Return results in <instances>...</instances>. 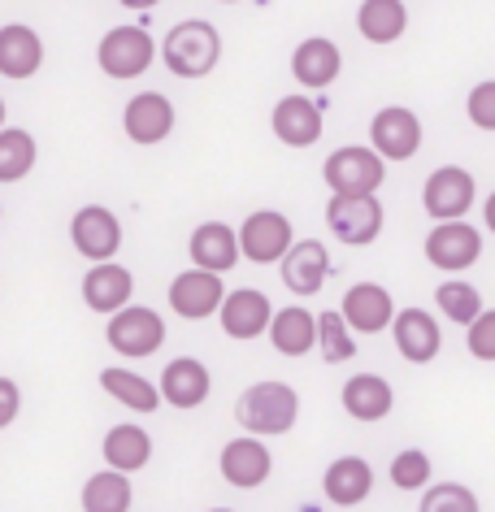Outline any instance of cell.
I'll return each instance as SVG.
<instances>
[{
	"label": "cell",
	"instance_id": "cell-12",
	"mask_svg": "<svg viewBox=\"0 0 495 512\" xmlns=\"http://www.w3.org/2000/svg\"><path fill=\"white\" fill-rule=\"evenodd\" d=\"M122 131L139 148L161 144V139L174 131V105L161 92H139V96H131V105L122 113Z\"/></svg>",
	"mask_w": 495,
	"mask_h": 512
},
{
	"label": "cell",
	"instance_id": "cell-19",
	"mask_svg": "<svg viewBox=\"0 0 495 512\" xmlns=\"http://www.w3.org/2000/svg\"><path fill=\"white\" fill-rule=\"evenodd\" d=\"M348 330H361V335H378V330L391 326V317H396V304H391L387 287L378 283H357L344 296V309H339Z\"/></svg>",
	"mask_w": 495,
	"mask_h": 512
},
{
	"label": "cell",
	"instance_id": "cell-44",
	"mask_svg": "<svg viewBox=\"0 0 495 512\" xmlns=\"http://www.w3.org/2000/svg\"><path fill=\"white\" fill-rule=\"evenodd\" d=\"M226 5H235V0H226Z\"/></svg>",
	"mask_w": 495,
	"mask_h": 512
},
{
	"label": "cell",
	"instance_id": "cell-38",
	"mask_svg": "<svg viewBox=\"0 0 495 512\" xmlns=\"http://www.w3.org/2000/svg\"><path fill=\"white\" fill-rule=\"evenodd\" d=\"M465 330H469V356L495 361V309H482Z\"/></svg>",
	"mask_w": 495,
	"mask_h": 512
},
{
	"label": "cell",
	"instance_id": "cell-21",
	"mask_svg": "<svg viewBox=\"0 0 495 512\" xmlns=\"http://www.w3.org/2000/svg\"><path fill=\"white\" fill-rule=\"evenodd\" d=\"M209 387H213L209 369L200 361H192V356H179V361H170L161 369L157 395L165 404H174V408H200L209 400Z\"/></svg>",
	"mask_w": 495,
	"mask_h": 512
},
{
	"label": "cell",
	"instance_id": "cell-13",
	"mask_svg": "<svg viewBox=\"0 0 495 512\" xmlns=\"http://www.w3.org/2000/svg\"><path fill=\"white\" fill-rule=\"evenodd\" d=\"M270 317H274V309L257 287H239L231 296H222V304H218V326L226 330V339H239V343L257 339L261 330L270 326Z\"/></svg>",
	"mask_w": 495,
	"mask_h": 512
},
{
	"label": "cell",
	"instance_id": "cell-32",
	"mask_svg": "<svg viewBox=\"0 0 495 512\" xmlns=\"http://www.w3.org/2000/svg\"><path fill=\"white\" fill-rule=\"evenodd\" d=\"M35 135L22 131V126H5L0 131V183H22L31 170H35Z\"/></svg>",
	"mask_w": 495,
	"mask_h": 512
},
{
	"label": "cell",
	"instance_id": "cell-3",
	"mask_svg": "<svg viewBox=\"0 0 495 512\" xmlns=\"http://www.w3.org/2000/svg\"><path fill=\"white\" fill-rule=\"evenodd\" d=\"M322 174H326V187L335 191V196H374V191L383 187V178H387V165H383V157H378L374 148L348 144V148L330 152Z\"/></svg>",
	"mask_w": 495,
	"mask_h": 512
},
{
	"label": "cell",
	"instance_id": "cell-31",
	"mask_svg": "<svg viewBox=\"0 0 495 512\" xmlns=\"http://www.w3.org/2000/svg\"><path fill=\"white\" fill-rule=\"evenodd\" d=\"M100 387H105L118 404L131 408V413H157V404H161V395H157V387H152L148 378L131 374V369H118V365L100 369Z\"/></svg>",
	"mask_w": 495,
	"mask_h": 512
},
{
	"label": "cell",
	"instance_id": "cell-16",
	"mask_svg": "<svg viewBox=\"0 0 495 512\" xmlns=\"http://www.w3.org/2000/svg\"><path fill=\"white\" fill-rule=\"evenodd\" d=\"M270 469H274L270 447H265L261 439H252V434H244V439H231L222 447V478L231 486H239V491L261 486L265 478H270Z\"/></svg>",
	"mask_w": 495,
	"mask_h": 512
},
{
	"label": "cell",
	"instance_id": "cell-2",
	"mask_svg": "<svg viewBox=\"0 0 495 512\" xmlns=\"http://www.w3.org/2000/svg\"><path fill=\"white\" fill-rule=\"evenodd\" d=\"M161 57H165V66H170V74H179V79H205L222 57V35L213 22L187 18L165 35Z\"/></svg>",
	"mask_w": 495,
	"mask_h": 512
},
{
	"label": "cell",
	"instance_id": "cell-28",
	"mask_svg": "<svg viewBox=\"0 0 495 512\" xmlns=\"http://www.w3.org/2000/svg\"><path fill=\"white\" fill-rule=\"evenodd\" d=\"M270 343L283 356H304V352H313L317 348V322H313V313L309 309H283V313H274L270 317Z\"/></svg>",
	"mask_w": 495,
	"mask_h": 512
},
{
	"label": "cell",
	"instance_id": "cell-33",
	"mask_svg": "<svg viewBox=\"0 0 495 512\" xmlns=\"http://www.w3.org/2000/svg\"><path fill=\"white\" fill-rule=\"evenodd\" d=\"M317 322V348H322V361L326 365H344L357 356V339H352V330L344 326V317L339 313H322V317H313Z\"/></svg>",
	"mask_w": 495,
	"mask_h": 512
},
{
	"label": "cell",
	"instance_id": "cell-30",
	"mask_svg": "<svg viewBox=\"0 0 495 512\" xmlns=\"http://www.w3.org/2000/svg\"><path fill=\"white\" fill-rule=\"evenodd\" d=\"M131 478L100 469L83 482V512H131Z\"/></svg>",
	"mask_w": 495,
	"mask_h": 512
},
{
	"label": "cell",
	"instance_id": "cell-23",
	"mask_svg": "<svg viewBox=\"0 0 495 512\" xmlns=\"http://www.w3.org/2000/svg\"><path fill=\"white\" fill-rule=\"evenodd\" d=\"M192 261H196V270H205V274H226V270H235V261H239V239H235V230L226 226V222H205V226H196L192 230Z\"/></svg>",
	"mask_w": 495,
	"mask_h": 512
},
{
	"label": "cell",
	"instance_id": "cell-10",
	"mask_svg": "<svg viewBox=\"0 0 495 512\" xmlns=\"http://www.w3.org/2000/svg\"><path fill=\"white\" fill-rule=\"evenodd\" d=\"M426 256L435 270H448V274H461L482 256V235L469 222H439L435 230L426 235Z\"/></svg>",
	"mask_w": 495,
	"mask_h": 512
},
{
	"label": "cell",
	"instance_id": "cell-18",
	"mask_svg": "<svg viewBox=\"0 0 495 512\" xmlns=\"http://www.w3.org/2000/svg\"><path fill=\"white\" fill-rule=\"evenodd\" d=\"M391 335H396L400 356L413 365L435 361L439 348H443V335L426 309H400V317H391Z\"/></svg>",
	"mask_w": 495,
	"mask_h": 512
},
{
	"label": "cell",
	"instance_id": "cell-9",
	"mask_svg": "<svg viewBox=\"0 0 495 512\" xmlns=\"http://www.w3.org/2000/svg\"><path fill=\"white\" fill-rule=\"evenodd\" d=\"M422 204L430 217H439V222H461L469 213V204H474V174L461 170V165H443L426 178L422 187Z\"/></svg>",
	"mask_w": 495,
	"mask_h": 512
},
{
	"label": "cell",
	"instance_id": "cell-22",
	"mask_svg": "<svg viewBox=\"0 0 495 512\" xmlns=\"http://www.w3.org/2000/svg\"><path fill=\"white\" fill-rule=\"evenodd\" d=\"M274 135L287 148H309L322 139V109L304 96H283L274 105Z\"/></svg>",
	"mask_w": 495,
	"mask_h": 512
},
{
	"label": "cell",
	"instance_id": "cell-27",
	"mask_svg": "<svg viewBox=\"0 0 495 512\" xmlns=\"http://www.w3.org/2000/svg\"><path fill=\"white\" fill-rule=\"evenodd\" d=\"M100 452H105V465L113 473L131 478L135 469H144L152 460V434L144 426H113L105 434V443H100Z\"/></svg>",
	"mask_w": 495,
	"mask_h": 512
},
{
	"label": "cell",
	"instance_id": "cell-41",
	"mask_svg": "<svg viewBox=\"0 0 495 512\" xmlns=\"http://www.w3.org/2000/svg\"><path fill=\"white\" fill-rule=\"evenodd\" d=\"M122 5H126V9H152L157 0H122Z\"/></svg>",
	"mask_w": 495,
	"mask_h": 512
},
{
	"label": "cell",
	"instance_id": "cell-1",
	"mask_svg": "<svg viewBox=\"0 0 495 512\" xmlns=\"http://www.w3.org/2000/svg\"><path fill=\"white\" fill-rule=\"evenodd\" d=\"M235 417L252 439H270V434H287L300 417V395L287 387V382H252V387L239 395Z\"/></svg>",
	"mask_w": 495,
	"mask_h": 512
},
{
	"label": "cell",
	"instance_id": "cell-4",
	"mask_svg": "<svg viewBox=\"0 0 495 512\" xmlns=\"http://www.w3.org/2000/svg\"><path fill=\"white\" fill-rule=\"evenodd\" d=\"M105 339L118 356L144 361V356H152L165 343V322H161V313L144 309V304H126V309H118L109 317Z\"/></svg>",
	"mask_w": 495,
	"mask_h": 512
},
{
	"label": "cell",
	"instance_id": "cell-14",
	"mask_svg": "<svg viewBox=\"0 0 495 512\" xmlns=\"http://www.w3.org/2000/svg\"><path fill=\"white\" fill-rule=\"evenodd\" d=\"M226 296L222 278L218 274H205V270H183L179 278L170 283V309L187 317V322H200V317H213L218 304Z\"/></svg>",
	"mask_w": 495,
	"mask_h": 512
},
{
	"label": "cell",
	"instance_id": "cell-5",
	"mask_svg": "<svg viewBox=\"0 0 495 512\" xmlns=\"http://www.w3.org/2000/svg\"><path fill=\"white\" fill-rule=\"evenodd\" d=\"M152 57H157V44L144 27H113L96 44V66L109 79H139L152 66Z\"/></svg>",
	"mask_w": 495,
	"mask_h": 512
},
{
	"label": "cell",
	"instance_id": "cell-24",
	"mask_svg": "<svg viewBox=\"0 0 495 512\" xmlns=\"http://www.w3.org/2000/svg\"><path fill=\"white\" fill-rule=\"evenodd\" d=\"M391 404H396V391H391L387 378L378 374H352L344 382V408L352 421H365V426H374V421H383L391 413Z\"/></svg>",
	"mask_w": 495,
	"mask_h": 512
},
{
	"label": "cell",
	"instance_id": "cell-17",
	"mask_svg": "<svg viewBox=\"0 0 495 512\" xmlns=\"http://www.w3.org/2000/svg\"><path fill=\"white\" fill-rule=\"evenodd\" d=\"M44 66V40L27 22L0 27V74L5 79H35Z\"/></svg>",
	"mask_w": 495,
	"mask_h": 512
},
{
	"label": "cell",
	"instance_id": "cell-8",
	"mask_svg": "<svg viewBox=\"0 0 495 512\" xmlns=\"http://www.w3.org/2000/svg\"><path fill=\"white\" fill-rule=\"evenodd\" d=\"M370 144L383 161H409L417 148H422V122H417L413 109L404 105H387L374 113L370 126Z\"/></svg>",
	"mask_w": 495,
	"mask_h": 512
},
{
	"label": "cell",
	"instance_id": "cell-7",
	"mask_svg": "<svg viewBox=\"0 0 495 512\" xmlns=\"http://www.w3.org/2000/svg\"><path fill=\"white\" fill-rule=\"evenodd\" d=\"M70 243H74V252H83L92 265H105V261H113V252L122 248V222L105 204H83L70 222Z\"/></svg>",
	"mask_w": 495,
	"mask_h": 512
},
{
	"label": "cell",
	"instance_id": "cell-42",
	"mask_svg": "<svg viewBox=\"0 0 495 512\" xmlns=\"http://www.w3.org/2000/svg\"><path fill=\"white\" fill-rule=\"evenodd\" d=\"M5 118H9V113H5V100H0V131H5Z\"/></svg>",
	"mask_w": 495,
	"mask_h": 512
},
{
	"label": "cell",
	"instance_id": "cell-11",
	"mask_svg": "<svg viewBox=\"0 0 495 512\" xmlns=\"http://www.w3.org/2000/svg\"><path fill=\"white\" fill-rule=\"evenodd\" d=\"M235 239H239V256H248V261H257V265H270V261H283V252L291 248V222L274 209H261L248 217Z\"/></svg>",
	"mask_w": 495,
	"mask_h": 512
},
{
	"label": "cell",
	"instance_id": "cell-40",
	"mask_svg": "<svg viewBox=\"0 0 495 512\" xmlns=\"http://www.w3.org/2000/svg\"><path fill=\"white\" fill-rule=\"evenodd\" d=\"M482 217H487V230H495V191L487 196V209H482Z\"/></svg>",
	"mask_w": 495,
	"mask_h": 512
},
{
	"label": "cell",
	"instance_id": "cell-43",
	"mask_svg": "<svg viewBox=\"0 0 495 512\" xmlns=\"http://www.w3.org/2000/svg\"><path fill=\"white\" fill-rule=\"evenodd\" d=\"M209 512H231V508H209Z\"/></svg>",
	"mask_w": 495,
	"mask_h": 512
},
{
	"label": "cell",
	"instance_id": "cell-37",
	"mask_svg": "<svg viewBox=\"0 0 495 512\" xmlns=\"http://www.w3.org/2000/svg\"><path fill=\"white\" fill-rule=\"evenodd\" d=\"M465 113L478 131H495V79H482L465 100Z\"/></svg>",
	"mask_w": 495,
	"mask_h": 512
},
{
	"label": "cell",
	"instance_id": "cell-26",
	"mask_svg": "<svg viewBox=\"0 0 495 512\" xmlns=\"http://www.w3.org/2000/svg\"><path fill=\"white\" fill-rule=\"evenodd\" d=\"M339 66H344V57H339V44L335 40H322V35L304 40L296 53H291V74H296L304 87H330V83L339 79Z\"/></svg>",
	"mask_w": 495,
	"mask_h": 512
},
{
	"label": "cell",
	"instance_id": "cell-15",
	"mask_svg": "<svg viewBox=\"0 0 495 512\" xmlns=\"http://www.w3.org/2000/svg\"><path fill=\"white\" fill-rule=\"evenodd\" d=\"M131 291H135V278H131V270H126V265H118V261L92 265V270H87V278H83V304H87L92 313H105V317H113L118 309H126V304H131Z\"/></svg>",
	"mask_w": 495,
	"mask_h": 512
},
{
	"label": "cell",
	"instance_id": "cell-36",
	"mask_svg": "<svg viewBox=\"0 0 495 512\" xmlns=\"http://www.w3.org/2000/svg\"><path fill=\"white\" fill-rule=\"evenodd\" d=\"M391 482L400 486V491H422V486L430 482V460L426 452H400L396 460H391Z\"/></svg>",
	"mask_w": 495,
	"mask_h": 512
},
{
	"label": "cell",
	"instance_id": "cell-20",
	"mask_svg": "<svg viewBox=\"0 0 495 512\" xmlns=\"http://www.w3.org/2000/svg\"><path fill=\"white\" fill-rule=\"evenodd\" d=\"M326 274H330L326 243L300 239V243H291V248L283 252V283L296 291V296H313V291H322Z\"/></svg>",
	"mask_w": 495,
	"mask_h": 512
},
{
	"label": "cell",
	"instance_id": "cell-34",
	"mask_svg": "<svg viewBox=\"0 0 495 512\" xmlns=\"http://www.w3.org/2000/svg\"><path fill=\"white\" fill-rule=\"evenodd\" d=\"M435 304L443 309V317H448V322H461V326H469V322H474V317L482 313V296H478V287L461 283V278L443 283V287L435 291Z\"/></svg>",
	"mask_w": 495,
	"mask_h": 512
},
{
	"label": "cell",
	"instance_id": "cell-39",
	"mask_svg": "<svg viewBox=\"0 0 495 512\" xmlns=\"http://www.w3.org/2000/svg\"><path fill=\"white\" fill-rule=\"evenodd\" d=\"M18 413H22V391H18V382H14V378H0V430L14 426Z\"/></svg>",
	"mask_w": 495,
	"mask_h": 512
},
{
	"label": "cell",
	"instance_id": "cell-6",
	"mask_svg": "<svg viewBox=\"0 0 495 512\" xmlns=\"http://www.w3.org/2000/svg\"><path fill=\"white\" fill-rule=\"evenodd\" d=\"M326 226L339 243L365 248L383 235V204H378V196H330Z\"/></svg>",
	"mask_w": 495,
	"mask_h": 512
},
{
	"label": "cell",
	"instance_id": "cell-25",
	"mask_svg": "<svg viewBox=\"0 0 495 512\" xmlns=\"http://www.w3.org/2000/svg\"><path fill=\"white\" fill-rule=\"evenodd\" d=\"M322 491H326L330 504H339V508L361 504V499L374 491V469H370V460H361V456H339L335 465L326 469Z\"/></svg>",
	"mask_w": 495,
	"mask_h": 512
},
{
	"label": "cell",
	"instance_id": "cell-29",
	"mask_svg": "<svg viewBox=\"0 0 495 512\" xmlns=\"http://www.w3.org/2000/svg\"><path fill=\"white\" fill-rule=\"evenodd\" d=\"M357 27L370 44H391L409 27V9H404V0H361Z\"/></svg>",
	"mask_w": 495,
	"mask_h": 512
},
{
	"label": "cell",
	"instance_id": "cell-35",
	"mask_svg": "<svg viewBox=\"0 0 495 512\" xmlns=\"http://www.w3.org/2000/svg\"><path fill=\"white\" fill-rule=\"evenodd\" d=\"M417 512H478V495L461 482H435L422 495V508Z\"/></svg>",
	"mask_w": 495,
	"mask_h": 512
}]
</instances>
